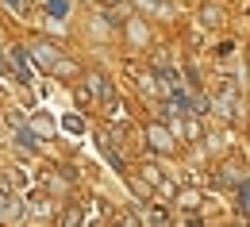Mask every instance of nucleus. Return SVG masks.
I'll use <instances>...</instances> for the list:
<instances>
[{
    "label": "nucleus",
    "mask_w": 250,
    "mask_h": 227,
    "mask_svg": "<svg viewBox=\"0 0 250 227\" xmlns=\"http://www.w3.org/2000/svg\"><path fill=\"white\" fill-rule=\"evenodd\" d=\"M150 143H154L158 150H169V143H173V135L166 127H150Z\"/></svg>",
    "instance_id": "nucleus-1"
},
{
    "label": "nucleus",
    "mask_w": 250,
    "mask_h": 227,
    "mask_svg": "<svg viewBox=\"0 0 250 227\" xmlns=\"http://www.w3.org/2000/svg\"><path fill=\"white\" fill-rule=\"evenodd\" d=\"M62 227H81V208H77V204L62 216Z\"/></svg>",
    "instance_id": "nucleus-2"
},
{
    "label": "nucleus",
    "mask_w": 250,
    "mask_h": 227,
    "mask_svg": "<svg viewBox=\"0 0 250 227\" xmlns=\"http://www.w3.org/2000/svg\"><path fill=\"white\" fill-rule=\"evenodd\" d=\"M65 131L81 135V131H85V120H81V116H65Z\"/></svg>",
    "instance_id": "nucleus-3"
},
{
    "label": "nucleus",
    "mask_w": 250,
    "mask_h": 227,
    "mask_svg": "<svg viewBox=\"0 0 250 227\" xmlns=\"http://www.w3.org/2000/svg\"><path fill=\"white\" fill-rule=\"evenodd\" d=\"M204 23H208V27H216V23H223V16H219V8H208V12H204Z\"/></svg>",
    "instance_id": "nucleus-4"
},
{
    "label": "nucleus",
    "mask_w": 250,
    "mask_h": 227,
    "mask_svg": "<svg viewBox=\"0 0 250 227\" xmlns=\"http://www.w3.org/2000/svg\"><path fill=\"white\" fill-rule=\"evenodd\" d=\"M46 12H50V16H65V0H50Z\"/></svg>",
    "instance_id": "nucleus-5"
},
{
    "label": "nucleus",
    "mask_w": 250,
    "mask_h": 227,
    "mask_svg": "<svg viewBox=\"0 0 250 227\" xmlns=\"http://www.w3.org/2000/svg\"><path fill=\"white\" fill-rule=\"evenodd\" d=\"M239 193H243V212H247V216H250V181H247V185H243V189H239Z\"/></svg>",
    "instance_id": "nucleus-6"
},
{
    "label": "nucleus",
    "mask_w": 250,
    "mask_h": 227,
    "mask_svg": "<svg viewBox=\"0 0 250 227\" xmlns=\"http://www.w3.org/2000/svg\"><path fill=\"white\" fill-rule=\"evenodd\" d=\"M8 4H12V8H23V0H8Z\"/></svg>",
    "instance_id": "nucleus-7"
}]
</instances>
